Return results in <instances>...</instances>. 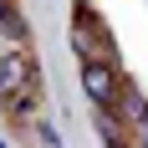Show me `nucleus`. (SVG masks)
I'll return each mask as SVG.
<instances>
[{"instance_id":"1","label":"nucleus","mask_w":148,"mask_h":148,"mask_svg":"<svg viewBox=\"0 0 148 148\" xmlns=\"http://www.w3.org/2000/svg\"><path fill=\"white\" fill-rule=\"evenodd\" d=\"M82 82H87V92H92V102L102 107V112H112L118 107V72H112V61H97V56H87L82 61Z\"/></svg>"}]
</instances>
